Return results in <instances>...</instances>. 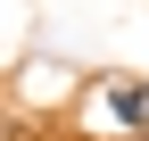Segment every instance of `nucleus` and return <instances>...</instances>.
<instances>
[{"label": "nucleus", "mask_w": 149, "mask_h": 141, "mask_svg": "<svg viewBox=\"0 0 149 141\" xmlns=\"http://www.w3.org/2000/svg\"><path fill=\"white\" fill-rule=\"evenodd\" d=\"M100 108H116V125H124V133H141V125H149V116H141V108H149V100H141V83H116V91H100Z\"/></svg>", "instance_id": "obj_1"}]
</instances>
